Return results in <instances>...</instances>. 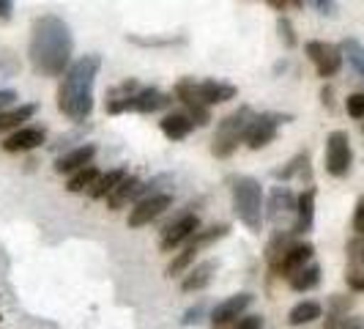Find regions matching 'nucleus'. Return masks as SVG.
Wrapping results in <instances>:
<instances>
[{"label": "nucleus", "instance_id": "nucleus-11", "mask_svg": "<svg viewBox=\"0 0 364 329\" xmlns=\"http://www.w3.org/2000/svg\"><path fill=\"white\" fill-rule=\"evenodd\" d=\"M170 206H173V195H170V192L151 195V198L137 201L134 203V209L129 212V228H143V225H151L156 217H162Z\"/></svg>", "mask_w": 364, "mask_h": 329}, {"label": "nucleus", "instance_id": "nucleus-36", "mask_svg": "<svg viewBox=\"0 0 364 329\" xmlns=\"http://www.w3.org/2000/svg\"><path fill=\"white\" fill-rule=\"evenodd\" d=\"M346 283L348 288H353V291H364V269L362 266H350L346 272Z\"/></svg>", "mask_w": 364, "mask_h": 329}, {"label": "nucleus", "instance_id": "nucleus-21", "mask_svg": "<svg viewBox=\"0 0 364 329\" xmlns=\"http://www.w3.org/2000/svg\"><path fill=\"white\" fill-rule=\"evenodd\" d=\"M159 127H162L167 140H183V137L192 135L195 121H192L186 113H167L162 121H159Z\"/></svg>", "mask_w": 364, "mask_h": 329}, {"label": "nucleus", "instance_id": "nucleus-6", "mask_svg": "<svg viewBox=\"0 0 364 329\" xmlns=\"http://www.w3.org/2000/svg\"><path fill=\"white\" fill-rule=\"evenodd\" d=\"M173 105V96L170 93L159 91V88H140V91L134 93V96H129V99H121V102H107L105 110L107 113H156V110H164Z\"/></svg>", "mask_w": 364, "mask_h": 329}, {"label": "nucleus", "instance_id": "nucleus-22", "mask_svg": "<svg viewBox=\"0 0 364 329\" xmlns=\"http://www.w3.org/2000/svg\"><path fill=\"white\" fill-rule=\"evenodd\" d=\"M129 176L127 167H112V170H107V173H102L96 182H93V187L88 189V195H91L93 201H102V198H109L112 195V189L118 187V184L124 182Z\"/></svg>", "mask_w": 364, "mask_h": 329}, {"label": "nucleus", "instance_id": "nucleus-34", "mask_svg": "<svg viewBox=\"0 0 364 329\" xmlns=\"http://www.w3.org/2000/svg\"><path fill=\"white\" fill-rule=\"evenodd\" d=\"M277 31H279V38L285 41V47H296V44H299L296 31H293V25H291V19H288V17L277 19Z\"/></svg>", "mask_w": 364, "mask_h": 329}, {"label": "nucleus", "instance_id": "nucleus-19", "mask_svg": "<svg viewBox=\"0 0 364 329\" xmlns=\"http://www.w3.org/2000/svg\"><path fill=\"white\" fill-rule=\"evenodd\" d=\"M219 263L214 261V258H208V261H200L195 269H189L186 272V277L181 280V291L192 293V291H203L211 280H214V274H217Z\"/></svg>", "mask_w": 364, "mask_h": 329}, {"label": "nucleus", "instance_id": "nucleus-9", "mask_svg": "<svg viewBox=\"0 0 364 329\" xmlns=\"http://www.w3.org/2000/svg\"><path fill=\"white\" fill-rule=\"evenodd\" d=\"M255 302V296L247 291L241 293H233V296H228L225 302H219L217 308L211 310V315H208V324H211V329H225L230 327V324H236L238 318H244V313L250 310V305Z\"/></svg>", "mask_w": 364, "mask_h": 329}, {"label": "nucleus", "instance_id": "nucleus-32", "mask_svg": "<svg viewBox=\"0 0 364 329\" xmlns=\"http://www.w3.org/2000/svg\"><path fill=\"white\" fill-rule=\"evenodd\" d=\"M323 329H364V315H328Z\"/></svg>", "mask_w": 364, "mask_h": 329}, {"label": "nucleus", "instance_id": "nucleus-4", "mask_svg": "<svg viewBox=\"0 0 364 329\" xmlns=\"http://www.w3.org/2000/svg\"><path fill=\"white\" fill-rule=\"evenodd\" d=\"M252 118H255V115H252V110L247 108V105L233 110L230 115H225L217 124V132H214L211 154H214L217 160H228L238 148V143H244V135H247V127H250Z\"/></svg>", "mask_w": 364, "mask_h": 329}, {"label": "nucleus", "instance_id": "nucleus-16", "mask_svg": "<svg viewBox=\"0 0 364 329\" xmlns=\"http://www.w3.org/2000/svg\"><path fill=\"white\" fill-rule=\"evenodd\" d=\"M47 140V132L41 127H19L3 140V151L9 154H19V151H33Z\"/></svg>", "mask_w": 364, "mask_h": 329}, {"label": "nucleus", "instance_id": "nucleus-41", "mask_svg": "<svg viewBox=\"0 0 364 329\" xmlns=\"http://www.w3.org/2000/svg\"><path fill=\"white\" fill-rule=\"evenodd\" d=\"M312 9H318L321 14H334L337 3H331V0H312Z\"/></svg>", "mask_w": 364, "mask_h": 329}, {"label": "nucleus", "instance_id": "nucleus-5", "mask_svg": "<svg viewBox=\"0 0 364 329\" xmlns=\"http://www.w3.org/2000/svg\"><path fill=\"white\" fill-rule=\"evenodd\" d=\"M353 164V148L346 129H334L326 137V173L334 179H346Z\"/></svg>", "mask_w": 364, "mask_h": 329}, {"label": "nucleus", "instance_id": "nucleus-27", "mask_svg": "<svg viewBox=\"0 0 364 329\" xmlns=\"http://www.w3.org/2000/svg\"><path fill=\"white\" fill-rule=\"evenodd\" d=\"M340 50H343V58L348 61V66L356 72V77H362L364 80V44L359 38H346L343 44H340Z\"/></svg>", "mask_w": 364, "mask_h": 329}, {"label": "nucleus", "instance_id": "nucleus-10", "mask_svg": "<svg viewBox=\"0 0 364 329\" xmlns=\"http://www.w3.org/2000/svg\"><path fill=\"white\" fill-rule=\"evenodd\" d=\"M198 231H200V219H198V214H195V212H186V214H181L178 219H173V222L164 228L159 247H162L164 253H170V250L181 247L183 241H192V236H195Z\"/></svg>", "mask_w": 364, "mask_h": 329}, {"label": "nucleus", "instance_id": "nucleus-12", "mask_svg": "<svg viewBox=\"0 0 364 329\" xmlns=\"http://www.w3.org/2000/svg\"><path fill=\"white\" fill-rule=\"evenodd\" d=\"M173 96L186 108V115H189L198 127L211 124V108H205L200 99H198V93H195V80H178Z\"/></svg>", "mask_w": 364, "mask_h": 329}, {"label": "nucleus", "instance_id": "nucleus-3", "mask_svg": "<svg viewBox=\"0 0 364 329\" xmlns=\"http://www.w3.org/2000/svg\"><path fill=\"white\" fill-rule=\"evenodd\" d=\"M263 187L257 179L252 176H238L233 179V212L236 217L252 231V234H260L263 228Z\"/></svg>", "mask_w": 364, "mask_h": 329}, {"label": "nucleus", "instance_id": "nucleus-13", "mask_svg": "<svg viewBox=\"0 0 364 329\" xmlns=\"http://www.w3.org/2000/svg\"><path fill=\"white\" fill-rule=\"evenodd\" d=\"M296 203H299V195H293L291 187H274L269 192V203H266V217L272 219L274 225L285 222L288 217L296 219Z\"/></svg>", "mask_w": 364, "mask_h": 329}, {"label": "nucleus", "instance_id": "nucleus-33", "mask_svg": "<svg viewBox=\"0 0 364 329\" xmlns=\"http://www.w3.org/2000/svg\"><path fill=\"white\" fill-rule=\"evenodd\" d=\"M346 110H348V115H350V118L364 121V93L362 91L350 93V96L346 99Z\"/></svg>", "mask_w": 364, "mask_h": 329}, {"label": "nucleus", "instance_id": "nucleus-40", "mask_svg": "<svg viewBox=\"0 0 364 329\" xmlns=\"http://www.w3.org/2000/svg\"><path fill=\"white\" fill-rule=\"evenodd\" d=\"M14 102H17V91H11V88H3L0 91V113H6Z\"/></svg>", "mask_w": 364, "mask_h": 329}, {"label": "nucleus", "instance_id": "nucleus-1", "mask_svg": "<svg viewBox=\"0 0 364 329\" xmlns=\"http://www.w3.org/2000/svg\"><path fill=\"white\" fill-rule=\"evenodd\" d=\"M72 53V28L58 14H41L33 19L31 44H28V58H31L33 72L41 77H63L74 63Z\"/></svg>", "mask_w": 364, "mask_h": 329}, {"label": "nucleus", "instance_id": "nucleus-15", "mask_svg": "<svg viewBox=\"0 0 364 329\" xmlns=\"http://www.w3.org/2000/svg\"><path fill=\"white\" fill-rule=\"evenodd\" d=\"M93 157H96V146H93V143H82V146L72 148V151H66V154H60V157L55 160V173H60V176H74L77 170L88 167V164L93 162Z\"/></svg>", "mask_w": 364, "mask_h": 329}, {"label": "nucleus", "instance_id": "nucleus-7", "mask_svg": "<svg viewBox=\"0 0 364 329\" xmlns=\"http://www.w3.org/2000/svg\"><path fill=\"white\" fill-rule=\"evenodd\" d=\"M291 118L293 115H282V113H260V115H255V118L250 121L247 135H244V143L252 148V151L266 148L269 143L277 140L279 124H285V121H291Z\"/></svg>", "mask_w": 364, "mask_h": 329}, {"label": "nucleus", "instance_id": "nucleus-8", "mask_svg": "<svg viewBox=\"0 0 364 329\" xmlns=\"http://www.w3.org/2000/svg\"><path fill=\"white\" fill-rule=\"evenodd\" d=\"M304 53L315 63V72L318 77H334V74L343 69V50L340 44H328V41H307L304 44Z\"/></svg>", "mask_w": 364, "mask_h": 329}, {"label": "nucleus", "instance_id": "nucleus-23", "mask_svg": "<svg viewBox=\"0 0 364 329\" xmlns=\"http://www.w3.org/2000/svg\"><path fill=\"white\" fill-rule=\"evenodd\" d=\"M323 315V305L315 302V299H304L299 305H293L291 313H288V324L291 327H304V324H312Z\"/></svg>", "mask_w": 364, "mask_h": 329}, {"label": "nucleus", "instance_id": "nucleus-24", "mask_svg": "<svg viewBox=\"0 0 364 329\" xmlns=\"http://www.w3.org/2000/svg\"><path fill=\"white\" fill-rule=\"evenodd\" d=\"M293 244V231H274V236L269 239V244H266V261H269V266H277L279 261H282V256L291 250Z\"/></svg>", "mask_w": 364, "mask_h": 329}, {"label": "nucleus", "instance_id": "nucleus-43", "mask_svg": "<svg viewBox=\"0 0 364 329\" xmlns=\"http://www.w3.org/2000/svg\"><path fill=\"white\" fill-rule=\"evenodd\" d=\"M11 11H14V3L0 0V19H9V17H11Z\"/></svg>", "mask_w": 364, "mask_h": 329}, {"label": "nucleus", "instance_id": "nucleus-26", "mask_svg": "<svg viewBox=\"0 0 364 329\" xmlns=\"http://www.w3.org/2000/svg\"><path fill=\"white\" fill-rule=\"evenodd\" d=\"M36 113H38V105H36V102H28V105H19V108H11V110H6V113H0V132L19 127L22 121L33 118Z\"/></svg>", "mask_w": 364, "mask_h": 329}, {"label": "nucleus", "instance_id": "nucleus-2", "mask_svg": "<svg viewBox=\"0 0 364 329\" xmlns=\"http://www.w3.org/2000/svg\"><path fill=\"white\" fill-rule=\"evenodd\" d=\"M102 69V58L99 55H82L77 58L69 72L63 74L60 85H58V110L72 118V121H85L93 113V85Z\"/></svg>", "mask_w": 364, "mask_h": 329}, {"label": "nucleus", "instance_id": "nucleus-20", "mask_svg": "<svg viewBox=\"0 0 364 329\" xmlns=\"http://www.w3.org/2000/svg\"><path fill=\"white\" fill-rule=\"evenodd\" d=\"M140 189H143V182L137 176H127L124 182L112 189V195L107 198V206L112 212H118V209L129 206L132 201H140Z\"/></svg>", "mask_w": 364, "mask_h": 329}, {"label": "nucleus", "instance_id": "nucleus-14", "mask_svg": "<svg viewBox=\"0 0 364 329\" xmlns=\"http://www.w3.org/2000/svg\"><path fill=\"white\" fill-rule=\"evenodd\" d=\"M312 256H315V247H312L310 241H296L291 250L282 256V261L274 266L272 272L279 274V277H288V280H291V277L299 272V269H304L307 263H312Z\"/></svg>", "mask_w": 364, "mask_h": 329}, {"label": "nucleus", "instance_id": "nucleus-17", "mask_svg": "<svg viewBox=\"0 0 364 329\" xmlns=\"http://www.w3.org/2000/svg\"><path fill=\"white\" fill-rule=\"evenodd\" d=\"M195 93L205 108H211V105H222V102L236 99L238 88L230 83H219V80H203V83H195Z\"/></svg>", "mask_w": 364, "mask_h": 329}, {"label": "nucleus", "instance_id": "nucleus-25", "mask_svg": "<svg viewBox=\"0 0 364 329\" xmlns=\"http://www.w3.org/2000/svg\"><path fill=\"white\" fill-rule=\"evenodd\" d=\"M321 272H323V269H321L318 263H307L304 269H299V272L293 274L288 283H291L293 291H299V293L312 291V288H318V286H321Z\"/></svg>", "mask_w": 364, "mask_h": 329}, {"label": "nucleus", "instance_id": "nucleus-44", "mask_svg": "<svg viewBox=\"0 0 364 329\" xmlns=\"http://www.w3.org/2000/svg\"><path fill=\"white\" fill-rule=\"evenodd\" d=\"M321 99H323V105L331 110V105H334V102H331V88H323V91H321Z\"/></svg>", "mask_w": 364, "mask_h": 329}, {"label": "nucleus", "instance_id": "nucleus-18", "mask_svg": "<svg viewBox=\"0 0 364 329\" xmlns=\"http://www.w3.org/2000/svg\"><path fill=\"white\" fill-rule=\"evenodd\" d=\"M312 222H315V189H304L299 195L296 203V219H293V236H301L312 231Z\"/></svg>", "mask_w": 364, "mask_h": 329}, {"label": "nucleus", "instance_id": "nucleus-42", "mask_svg": "<svg viewBox=\"0 0 364 329\" xmlns=\"http://www.w3.org/2000/svg\"><path fill=\"white\" fill-rule=\"evenodd\" d=\"M350 261H359V266L364 269V241H353L350 244Z\"/></svg>", "mask_w": 364, "mask_h": 329}, {"label": "nucleus", "instance_id": "nucleus-28", "mask_svg": "<svg viewBox=\"0 0 364 329\" xmlns=\"http://www.w3.org/2000/svg\"><path fill=\"white\" fill-rule=\"evenodd\" d=\"M307 164H310V157H307V151H301V154H296L285 167L272 170V176L277 179V182H288V179H293V176H307V173H310Z\"/></svg>", "mask_w": 364, "mask_h": 329}, {"label": "nucleus", "instance_id": "nucleus-39", "mask_svg": "<svg viewBox=\"0 0 364 329\" xmlns=\"http://www.w3.org/2000/svg\"><path fill=\"white\" fill-rule=\"evenodd\" d=\"M353 231H356V234H364V195L359 198L356 209H353Z\"/></svg>", "mask_w": 364, "mask_h": 329}, {"label": "nucleus", "instance_id": "nucleus-38", "mask_svg": "<svg viewBox=\"0 0 364 329\" xmlns=\"http://www.w3.org/2000/svg\"><path fill=\"white\" fill-rule=\"evenodd\" d=\"M203 313H205V305L198 302L195 308H189V310L183 313V324H186V327H189V324H198V321L203 318Z\"/></svg>", "mask_w": 364, "mask_h": 329}, {"label": "nucleus", "instance_id": "nucleus-37", "mask_svg": "<svg viewBox=\"0 0 364 329\" xmlns=\"http://www.w3.org/2000/svg\"><path fill=\"white\" fill-rule=\"evenodd\" d=\"M233 329H263V315H244L238 318Z\"/></svg>", "mask_w": 364, "mask_h": 329}, {"label": "nucleus", "instance_id": "nucleus-45", "mask_svg": "<svg viewBox=\"0 0 364 329\" xmlns=\"http://www.w3.org/2000/svg\"><path fill=\"white\" fill-rule=\"evenodd\" d=\"M362 129H364V127H362Z\"/></svg>", "mask_w": 364, "mask_h": 329}, {"label": "nucleus", "instance_id": "nucleus-31", "mask_svg": "<svg viewBox=\"0 0 364 329\" xmlns=\"http://www.w3.org/2000/svg\"><path fill=\"white\" fill-rule=\"evenodd\" d=\"M228 231H230V225H211V228H205V231H198L195 236H192V247H205V244H211V241H217V239L228 236Z\"/></svg>", "mask_w": 364, "mask_h": 329}, {"label": "nucleus", "instance_id": "nucleus-29", "mask_svg": "<svg viewBox=\"0 0 364 329\" xmlns=\"http://www.w3.org/2000/svg\"><path fill=\"white\" fill-rule=\"evenodd\" d=\"M102 173L96 170V164H88V167H82V170H77L74 176H69V182H66V189L69 192H88L93 187V182L99 179Z\"/></svg>", "mask_w": 364, "mask_h": 329}, {"label": "nucleus", "instance_id": "nucleus-30", "mask_svg": "<svg viewBox=\"0 0 364 329\" xmlns=\"http://www.w3.org/2000/svg\"><path fill=\"white\" fill-rule=\"evenodd\" d=\"M195 258H198V247H192V244H189V247H183L181 253H178V256L167 263V274H170V277L183 274L189 266H192V263H195Z\"/></svg>", "mask_w": 364, "mask_h": 329}, {"label": "nucleus", "instance_id": "nucleus-35", "mask_svg": "<svg viewBox=\"0 0 364 329\" xmlns=\"http://www.w3.org/2000/svg\"><path fill=\"white\" fill-rule=\"evenodd\" d=\"M350 305H353V299H350V296L334 293V296H331V302H328V315H348Z\"/></svg>", "mask_w": 364, "mask_h": 329}]
</instances>
